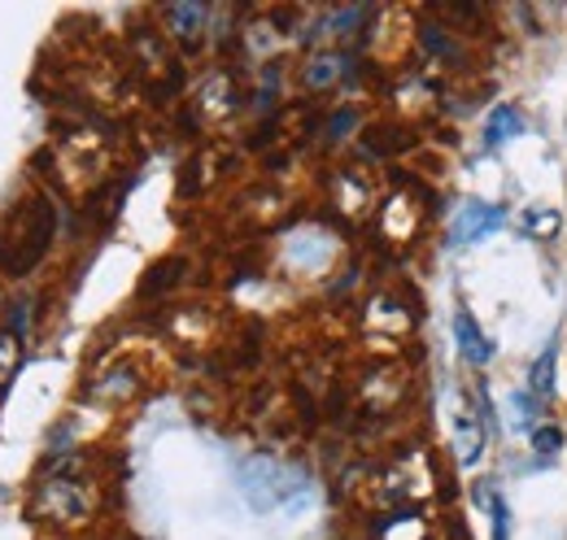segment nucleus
I'll return each mask as SVG.
<instances>
[{"label":"nucleus","instance_id":"0eeeda50","mask_svg":"<svg viewBox=\"0 0 567 540\" xmlns=\"http://www.w3.org/2000/svg\"><path fill=\"white\" fill-rule=\"evenodd\" d=\"M489 510H494V540H506V506L502 501H489Z\"/></svg>","mask_w":567,"mask_h":540},{"label":"nucleus","instance_id":"20e7f679","mask_svg":"<svg viewBox=\"0 0 567 540\" xmlns=\"http://www.w3.org/2000/svg\"><path fill=\"white\" fill-rule=\"evenodd\" d=\"M550 380H555V349H546V353L533 362L528 393H533V397H550Z\"/></svg>","mask_w":567,"mask_h":540},{"label":"nucleus","instance_id":"7ed1b4c3","mask_svg":"<svg viewBox=\"0 0 567 540\" xmlns=\"http://www.w3.org/2000/svg\"><path fill=\"white\" fill-rule=\"evenodd\" d=\"M519 132H524V114H519L515 105H497L494 118H489V132H485V144L494 148L506 135H519Z\"/></svg>","mask_w":567,"mask_h":540},{"label":"nucleus","instance_id":"39448f33","mask_svg":"<svg viewBox=\"0 0 567 540\" xmlns=\"http://www.w3.org/2000/svg\"><path fill=\"white\" fill-rule=\"evenodd\" d=\"M524 227H528L533 236H555V231H559V214H555V209H528Z\"/></svg>","mask_w":567,"mask_h":540},{"label":"nucleus","instance_id":"f03ea898","mask_svg":"<svg viewBox=\"0 0 567 540\" xmlns=\"http://www.w3.org/2000/svg\"><path fill=\"white\" fill-rule=\"evenodd\" d=\"M454 332H458V344H463V357L467 362H489V340L481 336V328H472V319L467 314H458V323H454Z\"/></svg>","mask_w":567,"mask_h":540},{"label":"nucleus","instance_id":"f257e3e1","mask_svg":"<svg viewBox=\"0 0 567 540\" xmlns=\"http://www.w3.org/2000/svg\"><path fill=\"white\" fill-rule=\"evenodd\" d=\"M502 227V214L497 209H489V205H467V218H463V240H481V236H489V231H497Z\"/></svg>","mask_w":567,"mask_h":540},{"label":"nucleus","instance_id":"423d86ee","mask_svg":"<svg viewBox=\"0 0 567 540\" xmlns=\"http://www.w3.org/2000/svg\"><path fill=\"white\" fill-rule=\"evenodd\" d=\"M533 449L537 454H559L564 449V432L559 427H533Z\"/></svg>","mask_w":567,"mask_h":540}]
</instances>
